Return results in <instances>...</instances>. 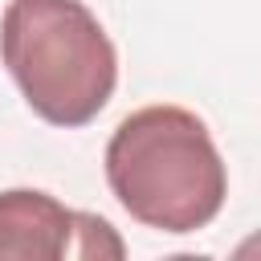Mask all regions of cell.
I'll return each mask as SVG.
<instances>
[{
	"label": "cell",
	"instance_id": "6da1fadb",
	"mask_svg": "<svg viewBox=\"0 0 261 261\" xmlns=\"http://www.w3.org/2000/svg\"><path fill=\"white\" fill-rule=\"evenodd\" d=\"M106 184L130 220L159 232L212 224L228 196L224 159L200 114L184 106H143L106 143Z\"/></svg>",
	"mask_w": 261,
	"mask_h": 261
},
{
	"label": "cell",
	"instance_id": "7a4b0ae2",
	"mask_svg": "<svg viewBox=\"0 0 261 261\" xmlns=\"http://www.w3.org/2000/svg\"><path fill=\"white\" fill-rule=\"evenodd\" d=\"M0 61L29 110L65 130L94 122L118 86L114 41L82 0H8Z\"/></svg>",
	"mask_w": 261,
	"mask_h": 261
},
{
	"label": "cell",
	"instance_id": "3957f363",
	"mask_svg": "<svg viewBox=\"0 0 261 261\" xmlns=\"http://www.w3.org/2000/svg\"><path fill=\"white\" fill-rule=\"evenodd\" d=\"M126 253L110 220L65 208L49 192H0V261H118Z\"/></svg>",
	"mask_w": 261,
	"mask_h": 261
}]
</instances>
